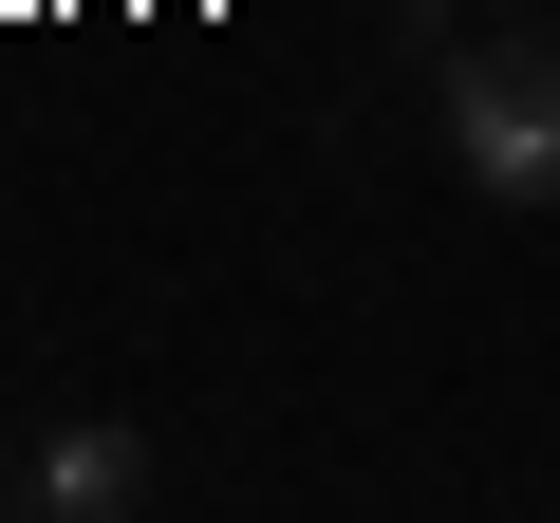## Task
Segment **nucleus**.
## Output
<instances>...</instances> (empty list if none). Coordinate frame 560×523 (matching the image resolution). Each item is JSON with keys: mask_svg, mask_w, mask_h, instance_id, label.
I'll use <instances>...</instances> for the list:
<instances>
[{"mask_svg": "<svg viewBox=\"0 0 560 523\" xmlns=\"http://www.w3.org/2000/svg\"><path fill=\"white\" fill-rule=\"evenodd\" d=\"M38 504H57V523H113V504H150V449H131V430H75V449L38 467Z\"/></svg>", "mask_w": 560, "mask_h": 523, "instance_id": "2", "label": "nucleus"}, {"mask_svg": "<svg viewBox=\"0 0 560 523\" xmlns=\"http://www.w3.org/2000/svg\"><path fill=\"white\" fill-rule=\"evenodd\" d=\"M448 168L486 206H560V38H448Z\"/></svg>", "mask_w": 560, "mask_h": 523, "instance_id": "1", "label": "nucleus"}]
</instances>
